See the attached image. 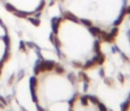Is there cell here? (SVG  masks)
<instances>
[{
    "instance_id": "obj_3",
    "label": "cell",
    "mask_w": 130,
    "mask_h": 111,
    "mask_svg": "<svg viewBox=\"0 0 130 111\" xmlns=\"http://www.w3.org/2000/svg\"><path fill=\"white\" fill-rule=\"evenodd\" d=\"M70 111H109L95 97L79 94L73 101Z\"/></svg>"
},
{
    "instance_id": "obj_1",
    "label": "cell",
    "mask_w": 130,
    "mask_h": 111,
    "mask_svg": "<svg viewBox=\"0 0 130 111\" xmlns=\"http://www.w3.org/2000/svg\"><path fill=\"white\" fill-rule=\"evenodd\" d=\"M53 43L62 64L70 69L88 70L102 61L100 31L81 24L75 16L65 13L53 25Z\"/></svg>"
},
{
    "instance_id": "obj_2",
    "label": "cell",
    "mask_w": 130,
    "mask_h": 111,
    "mask_svg": "<svg viewBox=\"0 0 130 111\" xmlns=\"http://www.w3.org/2000/svg\"><path fill=\"white\" fill-rule=\"evenodd\" d=\"M31 92L38 111H70L79 95L78 83L66 66L42 63L35 71Z\"/></svg>"
},
{
    "instance_id": "obj_4",
    "label": "cell",
    "mask_w": 130,
    "mask_h": 111,
    "mask_svg": "<svg viewBox=\"0 0 130 111\" xmlns=\"http://www.w3.org/2000/svg\"><path fill=\"white\" fill-rule=\"evenodd\" d=\"M122 111H130V96H129V98L127 99V101H126L125 105L123 106Z\"/></svg>"
}]
</instances>
